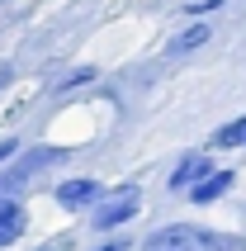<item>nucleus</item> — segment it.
<instances>
[{
  "instance_id": "nucleus-1",
  "label": "nucleus",
  "mask_w": 246,
  "mask_h": 251,
  "mask_svg": "<svg viewBox=\"0 0 246 251\" xmlns=\"http://www.w3.org/2000/svg\"><path fill=\"white\" fill-rule=\"evenodd\" d=\"M137 209H142V195H137V185H119V190H109V195H99V204L90 209V232H119V227H128L137 218Z\"/></svg>"
},
{
  "instance_id": "nucleus-2",
  "label": "nucleus",
  "mask_w": 246,
  "mask_h": 251,
  "mask_svg": "<svg viewBox=\"0 0 246 251\" xmlns=\"http://www.w3.org/2000/svg\"><path fill=\"white\" fill-rule=\"evenodd\" d=\"M99 180L95 176H71V180H57L52 185V204L57 209H67V213H90L99 204Z\"/></svg>"
},
{
  "instance_id": "nucleus-3",
  "label": "nucleus",
  "mask_w": 246,
  "mask_h": 251,
  "mask_svg": "<svg viewBox=\"0 0 246 251\" xmlns=\"http://www.w3.org/2000/svg\"><path fill=\"white\" fill-rule=\"evenodd\" d=\"M199 232L204 227H194V223H166L142 237V251H199Z\"/></svg>"
},
{
  "instance_id": "nucleus-4",
  "label": "nucleus",
  "mask_w": 246,
  "mask_h": 251,
  "mask_svg": "<svg viewBox=\"0 0 246 251\" xmlns=\"http://www.w3.org/2000/svg\"><path fill=\"white\" fill-rule=\"evenodd\" d=\"M208 171H213V161H208V152H185L175 161V166H171V180H166V190H171V195H190L194 185L204 180Z\"/></svg>"
},
{
  "instance_id": "nucleus-5",
  "label": "nucleus",
  "mask_w": 246,
  "mask_h": 251,
  "mask_svg": "<svg viewBox=\"0 0 246 251\" xmlns=\"http://www.w3.org/2000/svg\"><path fill=\"white\" fill-rule=\"evenodd\" d=\"M28 232V204L24 199H0V251Z\"/></svg>"
},
{
  "instance_id": "nucleus-6",
  "label": "nucleus",
  "mask_w": 246,
  "mask_h": 251,
  "mask_svg": "<svg viewBox=\"0 0 246 251\" xmlns=\"http://www.w3.org/2000/svg\"><path fill=\"white\" fill-rule=\"evenodd\" d=\"M232 180H237V171H208L204 180L190 190V204H199V209H204V204H218V199L232 190Z\"/></svg>"
},
{
  "instance_id": "nucleus-7",
  "label": "nucleus",
  "mask_w": 246,
  "mask_h": 251,
  "mask_svg": "<svg viewBox=\"0 0 246 251\" xmlns=\"http://www.w3.org/2000/svg\"><path fill=\"white\" fill-rule=\"evenodd\" d=\"M208 38H213V24H208V19H194V24H185L175 38L166 43V57H185V52H194V48H204Z\"/></svg>"
},
{
  "instance_id": "nucleus-8",
  "label": "nucleus",
  "mask_w": 246,
  "mask_h": 251,
  "mask_svg": "<svg viewBox=\"0 0 246 251\" xmlns=\"http://www.w3.org/2000/svg\"><path fill=\"white\" fill-rule=\"evenodd\" d=\"M208 147H213V152H237V147H246V114L232 119V124H222V128H213Z\"/></svg>"
},
{
  "instance_id": "nucleus-9",
  "label": "nucleus",
  "mask_w": 246,
  "mask_h": 251,
  "mask_svg": "<svg viewBox=\"0 0 246 251\" xmlns=\"http://www.w3.org/2000/svg\"><path fill=\"white\" fill-rule=\"evenodd\" d=\"M199 251H246V242L237 237V232H213V227H204V232H199Z\"/></svg>"
},
{
  "instance_id": "nucleus-10",
  "label": "nucleus",
  "mask_w": 246,
  "mask_h": 251,
  "mask_svg": "<svg viewBox=\"0 0 246 251\" xmlns=\"http://www.w3.org/2000/svg\"><path fill=\"white\" fill-rule=\"evenodd\" d=\"M85 81H95V67H76V71H67V76L57 81V90H76V85H85Z\"/></svg>"
},
{
  "instance_id": "nucleus-11",
  "label": "nucleus",
  "mask_w": 246,
  "mask_h": 251,
  "mask_svg": "<svg viewBox=\"0 0 246 251\" xmlns=\"http://www.w3.org/2000/svg\"><path fill=\"white\" fill-rule=\"evenodd\" d=\"M14 156H19V142H14V138H0V171L10 166Z\"/></svg>"
},
{
  "instance_id": "nucleus-12",
  "label": "nucleus",
  "mask_w": 246,
  "mask_h": 251,
  "mask_svg": "<svg viewBox=\"0 0 246 251\" xmlns=\"http://www.w3.org/2000/svg\"><path fill=\"white\" fill-rule=\"evenodd\" d=\"M95 251H128V242H104V247H95Z\"/></svg>"
},
{
  "instance_id": "nucleus-13",
  "label": "nucleus",
  "mask_w": 246,
  "mask_h": 251,
  "mask_svg": "<svg viewBox=\"0 0 246 251\" xmlns=\"http://www.w3.org/2000/svg\"><path fill=\"white\" fill-rule=\"evenodd\" d=\"M5 85H10V67H0V90H5Z\"/></svg>"
}]
</instances>
